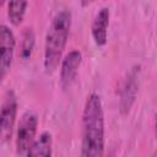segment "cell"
<instances>
[{
    "mask_svg": "<svg viewBox=\"0 0 157 157\" xmlns=\"http://www.w3.org/2000/svg\"><path fill=\"white\" fill-rule=\"evenodd\" d=\"M34 43H36V36H34L33 29L31 27L25 28V31L22 33L21 52H20V56L23 60H28L31 58L33 48H34Z\"/></svg>",
    "mask_w": 157,
    "mask_h": 157,
    "instance_id": "obj_11",
    "label": "cell"
},
{
    "mask_svg": "<svg viewBox=\"0 0 157 157\" xmlns=\"http://www.w3.org/2000/svg\"><path fill=\"white\" fill-rule=\"evenodd\" d=\"M27 5L28 2L26 0H13L7 2V16L13 26H18L23 21Z\"/></svg>",
    "mask_w": 157,
    "mask_h": 157,
    "instance_id": "obj_10",
    "label": "cell"
},
{
    "mask_svg": "<svg viewBox=\"0 0 157 157\" xmlns=\"http://www.w3.org/2000/svg\"><path fill=\"white\" fill-rule=\"evenodd\" d=\"M17 115V97L12 90H7L4 94L0 110V137L2 142L11 139Z\"/></svg>",
    "mask_w": 157,
    "mask_h": 157,
    "instance_id": "obj_4",
    "label": "cell"
},
{
    "mask_svg": "<svg viewBox=\"0 0 157 157\" xmlns=\"http://www.w3.org/2000/svg\"><path fill=\"white\" fill-rule=\"evenodd\" d=\"M137 90H139V66H134L129 71L120 90L119 108L123 114L129 113L132 103L135 102Z\"/></svg>",
    "mask_w": 157,
    "mask_h": 157,
    "instance_id": "obj_6",
    "label": "cell"
},
{
    "mask_svg": "<svg viewBox=\"0 0 157 157\" xmlns=\"http://www.w3.org/2000/svg\"><path fill=\"white\" fill-rule=\"evenodd\" d=\"M53 156V136L49 131H43L31 147L28 148L26 157H52Z\"/></svg>",
    "mask_w": 157,
    "mask_h": 157,
    "instance_id": "obj_9",
    "label": "cell"
},
{
    "mask_svg": "<svg viewBox=\"0 0 157 157\" xmlns=\"http://www.w3.org/2000/svg\"><path fill=\"white\" fill-rule=\"evenodd\" d=\"M37 128H38V117L34 112L27 110L25 112L18 123H17V129H16V152L17 155L22 156L26 155L33 141L36 140V134H37Z\"/></svg>",
    "mask_w": 157,
    "mask_h": 157,
    "instance_id": "obj_3",
    "label": "cell"
},
{
    "mask_svg": "<svg viewBox=\"0 0 157 157\" xmlns=\"http://www.w3.org/2000/svg\"><path fill=\"white\" fill-rule=\"evenodd\" d=\"M104 112L101 96L91 93L82 112V140L80 157H103Z\"/></svg>",
    "mask_w": 157,
    "mask_h": 157,
    "instance_id": "obj_1",
    "label": "cell"
},
{
    "mask_svg": "<svg viewBox=\"0 0 157 157\" xmlns=\"http://www.w3.org/2000/svg\"><path fill=\"white\" fill-rule=\"evenodd\" d=\"M16 47V38L10 27L6 25L0 26V78H5L11 69L13 53Z\"/></svg>",
    "mask_w": 157,
    "mask_h": 157,
    "instance_id": "obj_5",
    "label": "cell"
},
{
    "mask_svg": "<svg viewBox=\"0 0 157 157\" xmlns=\"http://www.w3.org/2000/svg\"><path fill=\"white\" fill-rule=\"evenodd\" d=\"M155 128H156V137H157V113H156V123H155Z\"/></svg>",
    "mask_w": 157,
    "mask_h": 157,
    "instance_id": "obj_12",
    "label": "cell"
},
{
    "mask_svg": "<svg viewBox=\"0 0 157 157\" xmlns=\"http://www.w3.org/2000/svg\"><path fill=\"white\" fill-rule=\"evenodd\" d=\"M152 157H157V152H156V153H155V155H153Z\"/></svg>",
    "mask_w": 157,
    "mask_h": 157,
    "instance_id": "obj_13",
    "label": "cell"
},
{
    "mask_svg": "<svg viewBox=\"0 0 157 157\" xmlns=\"http://www.w3.org/2000/svg\"><path fill=\"white\" fill-rule=\"evenodd\" d=\"M72 15L67 9L58 11L47 31L45 43H44V69L48 74L55 71L59 63L63 60V53L67 44L70 28H71Z\"/></svg>",
    "mask_w": 157,
    "mask_h": 157,
    "instance_id": "obj_2",
    "label": "cell"
},
{
    "mask_svg": "<svg viewBox=\"0 0 157 157\" xmlns=\"http://www.w3.org/2000/svg\"><path fill=\"white\" fill-rule=\"evenodd\" d=\"M82 61L80 50H70L61 60L60 64V85L63 88H69L76 78L78 67Z\"/></svg>",
    "mask_w": 157,
    "mask_h": 157,
    "instance_id": "obj_7",
    "label": "cell"
},
{
    "mask_svg": "<svg viewBox=\"0 0 157 157\" xmlns=\"http://www.w3.org/2000/svg\"><path fill=\"white\" fill-rule=\"evenodd\" d=\"M109 18H110V11L108 7H101L93 20L92 27H91V33L92 38L98 47H103L107 44V31L109 26Z\"/></svg>",
    "mask_w": 157,
    "mask_h": 157,
    "instance_id": "obj_8",
    "label": "cell"
}]
</instances>
